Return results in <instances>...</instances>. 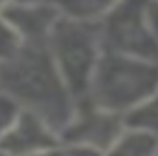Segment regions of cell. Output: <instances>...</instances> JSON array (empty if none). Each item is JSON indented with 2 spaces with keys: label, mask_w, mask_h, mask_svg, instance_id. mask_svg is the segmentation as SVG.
Instances as JSON below:
<instances>
[{
  "label": "cell",
  "mask_w": 158,
  "mask_h": 156,
  "mask_svg": "<svg viewBox=\"0 0 158 156\" xmlns=\"http://www.w3.org/2000/svg\"><path fill=\"white\" fill-rule=\"evenodd\" d=\"M0 86L13 101L28 105L52 129L63 127L70 116L68 86L50 51L39 44H26L0 68Z\"/></svg>",
  "instance_id": "6da1fadb"
},
{
  "label": "cell",
  "mask_w": 158,
  "mask_h": 156,
  "mask_svg": "<svg viewBox=\"0 0 158 156\" xmlns=\"http://www.w3.org/2000/svg\"><path fill=\"white\" fill-rule=\"evenodd\" d=\"M94 105L116 112L132 110L158 90V61L107 51L90 83Z\"/></svg>",
  "instance_id": "7a4b0ae2"
},
{
  "label": "cell",
  "mask_w": 158,
  "mask_h": 156,
  "mask_svg": "<svg viewBox=\"0 0 158 156\" xmlns=\"http://www.w3.org/2000/svg\"><path fill=\"white\" fill-rule=\"evenodd\" d=\"M50 55L57 64L68 90L83 92L90 86L99 64L103 46L99 22H88L64 17L55 24L50 35Z\"/></svg>",
  "instance_id": "3957f363"
},
{
  "label": "cell",
  "mask_w": 158,
  "mask_h": 156,
  "mask_svg": "<svg viewBox=\"0 0 158 156\" xmlns=\"http://www.w3.org/2000/svg\"><path fill=\"white\" fill-rule=\"evenodd\" d=\"M151 0H121L99 22L103 48L110 53L158 61V39L149 26Z\"/></svg>",
  "instance_id": "277c9868"
},
{
  "label": "cell",
  "mask_w": 158,
  "mask_h": 156,
  "mask_svg": "<svg viewBox=\"0 0 158 156\" xmlns=\"http://www.w3.org/2000/svg\"><path fill=\"white\" fill-rule=\"evenodd\" d=\"M6 18L20 35L22 40H28V44H39L50 39L55 24L63 18L61 9L53 0L33 2V4H22V2H11L0 15Z\"/></svg>",
  "instance_id": "5b68a950"
},
{
  "label": "cell",
  "mask_w": 158,
  "mask_h": 156,
  "mask_svg": "<svg viewBox=\"0 0 158 156\" xmlns=\"http://www.w3.org/2000/svg\"><path fill=\"white\" fill-rule=\"evenodd\" d=\"M55 147L52 127L33 112H20L13 127L0 140V149L9 156L42 154Z\"/></svg>",
  "instance_id": "8992f818"
},
{
  "label": "cell",
  "mask_w": 158,
  "mask_h": 156,
  "mask_svg": "<svg viewBox=\"0 0 158 156\" xmlns=\"http://www.w3.org/2000/svg\"><path fill=\"white\" fill-rule=\"evenodd\" d=\"M119 136L121 123L118 119V114L105 110L101 107H98L92 112L88 110L81 114L68 130L70 140L85 143L88 149H109L118 142Z\"/></svg>",
  "instance_id": "52a82bcc"
},
{
  "label": "cell",
  "mask_w": 158,
  "mask_h": 156,
  "mask_svg": "<svg viewBox=\"0 0 158 156\" xmlns=\"http://www.w3.org/2000/svg\"><path fill=\"white\" fill-rule=\"evenodd\" d=\"M61 13L70 18L101 22L121 0H53Z\"/></svg>",
  "instance_id": "ba28073f"
},
{
  "label": "cell",
  "mask_w": 158,
  "mask_h": 156,
  "mask_svg": "<svg viewBox=\"0 0 158 156\" xmlns=\"http://www.w3.org/2000/svg\"><path fill=\"white\" fill-rule=\"evenodd\" d=\"M109 156H158V140L151 132L132 129L119 136Z\"/></svg>",
  "instance_id": "9c48e42d"
},
{
  "label": "cell",
  "mask_w": 158,
  "mask_h": 156,
  "mask_svg": "<svg viewBox=\"0 0 158 156\" xmlns=\"http://www.w3.org/2000/svg\"><path fill=\"white\" fill-rule=\"evenodd\" d=\"M127 125L136 129V130H143V132H151L155 134L158 130V90L147 97L143 103H140L138 107H134L131 110V114L127 117Z\"/></svg>",
  "instance_id": "30bf717a"
},
{
  "label": "cell",
  "mask_w": 158,
  "mask_h": 156,
  "mask_svg": "<svg viewBox=\"0 0 158 156\" xmlns=\"http://www.w3.org/2000/svg\"><path fill=\"white\" fill-rule=\"evenodd\" d=\"M22 50V39L17 33V30L0 17V61L6 63L13 59Z\"/></svg>",
  "instance_id": "8fae6325"
},
{
  "label": "cell",
  "mask_w": 158,
  "mask_h": 156,
  "mask_svg": "<svg viewBox=\"0 0 158 156\" xmlns=\"http://www.w3.org/2000/svg\"><path fill=\"white\" fill-rule=\"evenodd\" d=\"M17 117H19V107L15 105V101L9 96H2L0 97V140L13 127Z\"/></svg>",
  "instance_id": "7c38bea8"
},
{
  "label": "cell",
  "mask_w": 158,
  "mask_h": 156,
  "mask_svg": "<svg viewBox=\"0 0 158 156\" xmlns=\"http://www.w3.org/2000/svg\"><path fill=\"white\" fill-rule=\"evenodd\" d=\"M68 156H99V153H96L94 149H88V147H77Z\"/></svg>",
  "instance_id": "4fadbf2b"
},
{
  "label": "cell",
  "mask_w": 158,
  "mask_h": 156,
  "mask_svg": "<svg viewBox=\"0 0 158 156\" xmlns=\"http://www.w3.org/2000/svg\"><path fill=\"white\" fill-rule=\"evenodd\" d=\"M11 2H15V0H0V15H2V11H4Z\"/></svg>",
  "instance_id": "5bb4252c"
},
{
  "label": "cell",
  "mask_w": 158,
  "mask_h": 156,
  "mask_svg": "<svg viewBox=\"0 0 158 156\" xmlns=\"http://www.w3.org/2000/svg\"><path fill=\"white\" fill-rule=\"evenodd\" d=\"M15 2H22V4H33V2H44V0H15Z\"/></svg>",
  "instance_id": "9a60e30c"
},
{
  "label": "cell",
  "mask_w": 158,
  "mask_h": 156,
  "mask_svg": "<svg viewBox=\"0 0 158 156\" xmlns=\"http://www.w3.org/2000/svg\"><path fill=\"white\" fill-rule=\"evenodd\" d=\"M37 156H59V154L53 153V151H48V153H42V154H37Z\"/></svg>",
  "instance_id": "2e32d148"
},
{
  "label": "cell",
  "mask_w": 158,
  "mask_h": 156,
  "mask_svg": "<svg viewBox=\"0 0 158 156\" xmlns=\"http://www.w3.org/2000/svg\"><path fill=\"white\" fill-rule=\"evenodd\" d=\"M0 156H9V154H0Z\"/></svg>",
  "instance_id": "e0dca14e"
}]
</instances>
